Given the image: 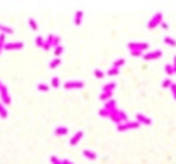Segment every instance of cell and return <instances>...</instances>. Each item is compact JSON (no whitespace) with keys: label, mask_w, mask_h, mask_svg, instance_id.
Returning <instances> with one entry per match:
<instances>
[{"label":"cell","mask_w":176,"mask_h":164,"mask_svg":"<svg viewBox=\"0 0 176 164\" xmlns=\"http://www.w3.org/2000/svg\"><path fill=\"white\" fill-rule=\"evenodd\" d=\"M109 119L112 120V122H115L117 125H120V124H124V122H127V113L124 112V110H120V108H115V110H112L110 112V115H109Z\"/></svg>","instance_id":"6da1fadb"},{"label":"cell","mask_w":176,"mask_h":164,"mask_svg":"<svg viewBox=\"0 0 176 164\" xmlns=\"http://www.w3.org/2000/svg\"><path fill=\"white\" fill-rule=\"evenodd\" d=\"M129 51H141V53H147L149 51V42L146 41H131L127 42Z\"/></svg>","instance_id":"7a4b0ae2"},{"label":"cell","mask_w":176,"mask_h":164,"mask_svg":"<svg viewBox=\"0 0 176 164\" xmlns=\"http://www.w3.org/2000/svg\"><path fill=\"white\" fill-rule=\"evenodd\" d=\"M161 22H163V14L156 12L152 17H151L149 22H147V29H156L157 26H161Z\"/></svg>","instance_id":"3957f363"},{"label":"cell","mask_w":176,"mask_h":164,"mask_svg":"<svg viewBox=\"0 0 176 164\" xmlns=\"http://www.w3.org/2000/svg\"><path fill=\"white\" fill-rule=\"evenodd\" d=\"M83 81L81 80H70V81H64V90H81L83 88Z\"/></svg>","instance_id":"277c9868"},{"label":"cell","mask_w":176,"mask_h":164,"mask_svg":"<svg viewBox=\"0 0 176 164\" xmlns=\"http://www.w3.org/2000/svg\"><path fill=\"white\" fill-rule=\"evenodd\" d=\"M139 124L135 122V120H127V122H124V124H120V125H117V132H125V130H132V129H139Z\"/></svg>","instance_id":"5b68a950"},{"label":"cell","mask_w":176,"mask_h":164,"mask_svg":"<svg viewBox=\"0 0 176 164\" xmlns=\"http://www.w3.org/2000/svg\"><path fill=\"white\" fill-rule=\"evenodd\" d=\"M144 59L146 61H151V59H157V58H161V56H163V51H161V49H152V51H147V53H144Z\"/></svg>","instance_id":"8992f818"},{"label":"cell","mask_w":176,"mask_h":164,"mask_svg":"<svg viewBox=\"0 0 176 164\" xmlns=\"http://www.w3.org/2000/svg\"><path fill=\"white\" fill-rule=\"evenodd\" d=\"M0 102H2L3 105H9V103L12 102V98H10L9 90H7L5 85H2V88H0Z\"/></svg>","instance_id":"52a82bcc"},{"label":"cell","mask_w":176,"mask_h":164,"mask_svg":"<svg viewBox=\"0 0 176 164\" xmlns=\"http://www.w3.org/2000/svg\"><path fill=\"white\" fill-rule=\"evenodd\" d=\"M135 122L139 124V125H151L152 124V120H151V117L144 115V113H135Z\"/></svg>","instance_id":"ba28073f"},{"label":"cell","mask_w":176,"mask_h":164,"mask_svg":"<svg viewBox=\"0 0 176 164\" xmlns=\"http://www.w3.org/2000/svg\"><path fill=\"white\" fill-rule=\"evenodd\" d=\"M24 48V42L17 41V42H5V46H3V49H7V51H19V49Z\"/></svg>","instance_id":"9c48e42d"},{"label":"cell","mask_w":176,"mask_h":164,"mask_svg":"<svg viewBox=\"0 0 176 164\" xmlns=\"http://www.w3.org/2000/svg\"><path fill=\"white\" fill-rule=\"evenodd\" d=\"M83 139V130H78V132H75V135L70 139V145H76L78 142Z\"/></svg>","instance_id":"30bf717a"},{"label":"cell","mask_w":176,"mask_h":164,"mask_svg":"<svg viewBox=\"0 0 176 164\" xmlns=\"http://www.w3.org/2000/svg\"><path fill=\"white\" fill-rule=\"evenodd\" d=\"M53 37H54V34H49L48 37L44 39V46H42V49H44V51H51V48H53Z\"/></svg>","instance_id":"8fae6325"},{"label":"cell","mask_w":176,"mask_h":164,"mask_svg":"<svg viewBox=\"0 0 176 164\" xmlns=\"http://www.w3.org/2000/svg\"><path fill=\"white\" fill-rule=\"evenodd\" d=\"M117 108V103L114 98H110L109 102H105V105H103V110H107V112H112V110Z\"/></svg>","instance_id":"7c38bea8"},{"label":"cell","mask_w":176,"mask_h":164,"mask_svg":"<svg viewBox=\"0 0 176 164\" xmlns=\"http://www.w3.org/2000/svg\"><path fill=\"white\" fill-rule=\"evenodd\" d=\"M83 156H85L87 159H90V161H95V159H97V152L92 151V149H85V151H83Z\"/></svg>","instance_id":"4fadbf2b"},{"label":"cell","mask_w":176,"mask_h":164,"mask_svg":"<svg viewBox=\"0 0 176 164\" xmlns=\"http://www.w3.org/2000/svg\"><path fill=\"white\" fill-rule=\"evenodd\" d=\"M68 130H70V129H68L66 125H58V127L54 129V134H56V135H66Z\"/></svg>","instance_id":"5bb4252c"},{"label":"cell","mask_w":176,"mask_h":164,"mask_svg":"<svg viewBox=\"0 0 176 164\" xmlns=\"http://www.w3.org/2000/svg\"><path fill=\"white\" fill-rule=\"evenodd\" d=\"M115 88H117V83L115 81H110V83H107V85L102 86V91H114Z\"/></svg>","instance_id":"9a60e30c"},{"label":"cell","mask_w":176,"mask_h":164,"mask_svg":"<svg viewBox=\"0 0 176 164\" xmlns=\"http://www.w3.org/2000/svg\"><path fill=\"white\" fill-rule=\"evenodd\" d=\"M112 95H114V91H102V93H100V100L105 103V102H109V100L112 98Z\"/></svg>","instance_id":"2e32d148"},{"label":"cell","mask_w":176,"mask_h":164,"mask_svg":"<svg viewBox=\"0 0 176 164\" xmlns=\"http://www.w3.org/2000/svg\"><path fill=\"white\" fill-rule=\"evenodd\" d=\"M0 34H14V29L9 26H3V24H0Z\"/></svg>","instance_id":"e0dca14e"},{"label":"cell","mask_w":176,"mask_h":164,"mask_svg":"<svg viewBox=\"0 0 176 164\" xmlns=\"http://www.w3.org/2000/svg\"><path fill=\"white\" fill-rule=\"evenodd\" d=\"M81 22H83V12H81V10H78V12L75 14V24H76V26H80Z\"/></svg>","instance_id":"ac0fdd59"},{"label":"cell","mask_w":176,"mask_h":164,"mask_svg":"<svg viewBox=\"0 0 176 164\" xmlns=\"http://www.w3.org/2000/svg\"><path fill=\"white\" fill-rule=\"evenodd\" d=\"M59 65H61V58H54V59H51V61H49V68H51V69L58 68Z\"/></svg>","instance_id":"d6986e66"},{"label":"cell","mask_w":176,"mask_h":164,"mask_svg":"<svg viewBox=\"0 0 176 164\" xmlns=\"http://www.w3.org/2000/svg\"><path fill=\"white\" fill-rule=\"evenodd\" d=\"M7 115H9V112H7L5 105L0 102V119H7Z\"/></svg>","instance_id":"ffe728a7"},{"label":"cell","mask_w":176,"mask_h":164,"mask_svg":"<svg viewBox=\"0 0 176 164\" xmlns=\"http://www.w3.org/2000/svg\"><path fill=\"white\" fill-rule=\"evenodd\" d=\"M124 65H125V59H124V58H118V59H115V61H114V66H112V68H117V69H118V68H122Z\"/></svg>","instance_id":"44dd1931"},{"label":"cell","mask_w":176,"mask_h":164,"mask_svg":"<svg viewBox=\"0 0 176 164\" xmlns=\"http://www.w3.org/2000/svg\"><path fill=\"white\" fill-rule=\"evenodd\" d=\"M164 42H166L168 46H171V48H174V46H176V39L170 37V36H166V37H164Z\"/></svg>","instance_id":"7402d4cb"},{"label":"cell","mask_w":176,"mask_h":164,"mask_svg":"<svg viewBox=\"0 0 176 164\" xmlns=\"http://www.w3.org/2000/svg\"><path fill=\"white\" fill-rule=\"evenodd\" d=\"M63 51H64V48H63V46H56V48H54V58H59V56L61 54H63Z\"/></svg>","instance_id":"603a6c76"},{"label":"cell","mask_w":176,"mask_h":164,"mask_svg":"<svg viewBox=\"0 0 176 164\" xmlns=\"http://www.w3.org/2000/svg\"><path fill=\"white\" fill-rule=\"evenodd\" d=\"M164 73L168 74V76H171V74H174V71H173V66L168 63V65H164Z\"/></svg>","instance_id":"cb8c5ba5"},{"label":"cell","mask_w":176,"mask_h":164,"mask_svg":"<svg viewBox=\"0 0 176 164\" xmlns=\"http://www.w3.org/2000/svg\"><path fill=\"white\" fill-rule=\"evenodd\" d=\"M49 86H53V88L61 86V85H59V78H58V76H53V78H51V85H49Z\"/></svg>","instance_id":"d4e9b609"},{"label":"cell","mask_w":176,"mask_h":164,"mask_svg":"<svg viewBox=\"0 0 176 164\" xmlns=\"http://www.w3.org/2000/svg\"><path fill=\"white\" fill-rule=\"evenodd\" d=\"M34 42H36V46H37V48H42V46H44V37H41V36H37Z\"/></svg>","instance_id":"484cf974"},{"label":"cell","mask_w":176,"mask_h":164,"mask_svg":"<svg viewBox=\"0 0 176 164\" xmlns=\"http://www.w3.org/2000/svg\"><path fill=\"white\" fill-rule=\"evenodd\" d=\"M49 88H51V86H49V85H46V83H39L37 85V90L39 91H48Z\"/></svg>","instance_id":"4316f807"},{"label":"cell","mask_w":176,"mask_h":164,"mask_svg":"<svg viewBox=\"0 0 176 164\" xmlns=\"http://www.w3.org/2000/svg\"><path fill=\"white\" fill-rule=\"evenodd\" d=\"M93 74H95V76L98 78V80H102V78L105 76V71H102V69H95V71H93Z\"/></svg>","instance_id":"83f0119b"},{"label":"cell","mask_w":176,"mask_h":164,"mask_svg":"<svg viewBox=\"0 0 176 164\" xmlns=\"http://www.w3.org/2000/svg\"><path fill=\"white\" fill-rule=\"evenodd\" d=\"M49 161H51V164H63V159L56 158V156H51V158H49Z\"/></svg>","instance_id":"f1b7e54d"},{"label":"cell","mask_w":176,"mask_h":164,"mask_svg":"<svg viewBox=\"0 0 176 164\" xmlns=\"http://www.w3.org/2000/svg\"><path fill=\"white\" fill-rule=\"evenodd\" d=\"M3 46H5V34H0V54L3 51Z\"/></svg>","instance_id":"f546056e"},{"label":"cell","mask_w":176,"mask_h":164,"mask_svg":"<svg viewBox=\"0 0 176 164\" xmlns=\"http://www.w3.org/2000/svg\"><path fill=\"white\" fill-rule=\"evenodd\" d=\"M59 42H61V37L58 34H54V37H53V48H56V46H59Z\"/></svg>","instance_id":"4dcf8cb0"},{"label":"cell","mask_w":176,"mask_h":164,"mask_svg":"<svg viewBox=\"0 0 176 164\" xmlns=\"http://www.w3.org/2000/svg\"><path fill=\"white\" fill-rule=\"evenodd\" d=\"M29 26H31V29L32 31H37V22H36L32 17H29Z\"/></svg>","instance_id":"1f68e13d"},{"label":"cell","mask_w":176,"mask_h":164,"mask_svg":"<svg viewBox=\"0 0 176 164\" xmlns=\"http://www.w3.org/2000/svg\"><path fill=\"white\" fill-rule=\"evenodd\" d=\"M107 74H109V76H117V74H118V69H117V68H110V69L107 71Z\"/></svg>","instance_id":"d6a6232c"},{"label":"cell","mask_w":176,"mask_h":164,"mask_svg":"<svg viewBox=\"0 0 176 164\" xmlns=\"http://www.w3.org/2000/svg\"><path fill=\"white\" fill-rule=\"evenodd\" d=\"M171 83H173V81H171L170 78H166V80H164L163 83H161V86H163V88H170V86H171Z\"/></svg>","instance_id":"836d02e7"},{"label":"cell","mask_w":176,"mask_h":164,"mask_svg":"<svg viewBox=\"0 0 176 164\" xmlns=\"http://www.w3.org/2000/svg\"><path fill=\"white\" fill-rule=\"evenodd\" d=\"M170 90H171V95H173V98L176 100V83H174V81H173V83H171Z\"/></svg>","instance_id":"e575fe53"},{"label":"cell","mask_w":176,"mask_h":164,"mask_svg":"<svg viewBox=\"0 0 176 164\" xmlns=\"http://www.w3.org/2000/svg\"><path fill=\"white\" fill-rule=\"evenodd\" d=\"M109 115H110V112H107V110H100V117H107V119H109Z\"/></svg>","instance_id":"d590c367"},{"label":"cell","mask_w":176,"mask_h":164,"mask_svg":"<svg viewBox=\"0 0 176 164\" xmlns=\"http://www.w3.org/2000/svg\"><path fill=\"white\" fill-rule=\"evenodd\" d=\"M144 54V53H141V51H131V56H135V58H137V56H142Z\"/></svg>","instance_id":"8d00e7d4"},{"label":"cell","mask_w":176,"mask_h":164,"mask_svg":"<svg viewBox=\"0 0 176 164\" xmlns=\"http://www.w3.org/2000/svg\"><path fill=\"white\" fill-rule=\"evenodd\" d=\"M171 66H173V71H174V73H176V56H174V58H173V63H171Z\"/></svg>","instance_id":"74e56055"},{"label":"cell","mask_w":176,"mask_h":164,"mask_svg":"<svg viewBox=\"0 0 176 164\" xmlns=\"http://www.w3.org/2000/svg\"><path fill=\"white\" fill-rule=\"evenodd\" d=\"M63 164H75V162L70 161V159H63Z\"/></svg>","instance_id":"f35d334b"},{"label":"cell","mask_w":176,"mask_h":164,"mask_svg":"<svg viewBox=\"0 0 176 164\" xmlns=\"http://www.w3.org/2000/svg\"><path fill=\"white\" fill-rule=\"evenodd\" d=\"M161 27H163V29H168V24L163 20V22H161Z\"/></svg>","instance_id":"ab89813d"},{"label":"cell","mask_w":176,"mask_h":164,"mask_svg":"<svg viewBox=\"0 0 176 164\" xmlns=\"http://www.w3.org/2000/svg\"><path fill=\"white\" fill-rule=\"evenodd\" d=\"M0 88H2V81H0Z\"/></svg>","instance_id":"60d3db41"}]
</instances>
